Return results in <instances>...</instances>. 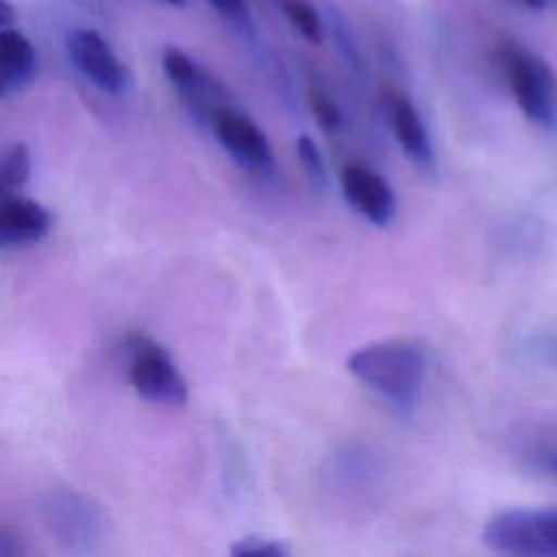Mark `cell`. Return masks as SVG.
Wrapping results in <instances>:
<instances>
[{"label":"cell","mask_w":557,"mask_h":557,"mask_svg":"<svg viewBox=\"0 0 557 557\" xmlns=\"http://www.w3.org/2000/svg\"><path fill=\"white\" fill-rule=\"evenodd\" d=\"M346 368L398 411H411L426 376L424 348L409 339L372 342L357 348Z\"/></svg>","instance_id":"6da1fadb"},{"label":"cell","mask_w":557,"mask_h":557,"mask_svg":"<svg viewBox=\"0 0 557 557\" xmlns=\"http://www.w3.org/2000/svg\"><path fill=\"white\" fill-rule=\"evenodd\" d=\"M500 67L518 109L544 131L557 128V74L540 54L507 41L498 50Z\"/></svg>","instance_id":"7a4b0ae2"},{"label":"cell","mask_w":557,"mask_h":557,"mask_svg":"<svg viewBox=\"0 0 557 557\" xmlns=\"http://www.w3.org/2000/svg\"><path fill=\"white\" fill-rule=\"evenodd\" d=\"M41 516L57 542L72 553H91L107 537V513L91 496L72 487L50 490Z\"/></svg>","instance_id":"3957f363"},{"label":"cell","mask_w":557,"mask_h":557,"mask_svg":"<svg viewBox=\"0 0 557 557\" xmlns=\"http://www.w3.org/2000/svg\"><path fill=\"white\" fill-rule=\"evenodd\" d=\"M483 542L505 555L557 557V507L498 511L485 522Z\"/></svg>","instance_id":"277c9868"},{"label":"cell","mask_w":557,"mask_h":557,"mask_svg":"<svg viewBox=\"0 0 557 557\" xmlns=\"http://www.w3.org/2000/svg\"><path fill=\"white\" fill-rule=\"evenodd\" d=\"M128 381L150 403L181 407L187 403V383L163 346L146 335L133 333L124 342Z\"/></svg>","instance_id":"5b68a950"},{"label":"cell","mask_w":557,"mask_h":557,"mask_svg":"<svg viewBox=\"0 0 557 557\" xmlns=\"http://www.w3.org/2000/svg\"><path fill=\"white\" fill-rule=\"evenodd\" d=\"M70 63L100 91L124 94L131 87V72L117 59L109 41L91 28H72L65 35Z\"/></svg>","instance_id":"8992f818"},{"label":"cell","mask_w":557,"mask_h":557,"mask_svg":"<svg viewBox=\"0 0 557 557\" xmlns=\"http://www.w3.org/2000/svg\"><path fill=\"white\" fill-rule=\"evenodd\" d=\"M209 124L220 146L242 168L259 174H268L274 168L272 148L265 133L246 113L226 104L211 115Z\"/></svg>","instance_id":"52a82bcc"},{"label":"cell","mask_w":557,"mask_h":557,"mask_svg":"<svg viewBox=\"0 0 557 557\" xmlns=\"http://www.w3.org/2000/svg\"><path fill=\"white\" fill-rule=\"evenodd\" d=\"M161 65L168 81L181 91L198 117L209 122L220 107H226L224 87L181 48L168 46L161 54Z\"/></svg>","instance_id":"ba28073f"},{"label":"cell","mask_w":557,"mask_h":557,"mask_svg":"<svg viewBox=\"0 0 557 557\" xmlns=\"http://www.w3.org/2000/svg\"><path fill=\"white\" fill-rule=\"evenodd\" d=\"M339 187L346 202L374 226H387L396 218V196L389 183L363 163L342 168Z\"/></svg>","instance_id":"9c48e42d"},{"label":"cell","mask_w":557,"mask_h":557,"mask_svg":"<svg viewBox=\"0 0 557 557\" xmlns=\"http://www.w3.org/2000/svg\"><path fill=\"white\" fill-rule=\"evenodd\" d=\"M52 226L50 211L30 198L2 196L0 205V246L17 248L39 242Z\"/></svg>","instance_id":"30bf717a"},{"label":"cell","mask_w":557,"mask_h":557,"mask_svg":"<svg viewBox=\"0 0 557 557\" xmlns=\"http://www.w3.org/2000/svg\"><path fill=\"white\" fill-rule=\"evenodd\" d=\"M37 74V52L30 39L17 28H0V91H22Z\"/></svg>","instance_id":"8fae6325"},{"label":"cell","mask_w":557,"mask_h":557,"mask_svg":"<svg viewBox=\"0 0 557 557\" xmlns=\"http://www.w3.org/2000/svg\"><path fill=\"white\" fill-rule=\"evenodd\" d=\"M389 124L392 131L405 150V154L422 170L433 168V146L426 133V126L416 111L413 102L403 94H394L389 98Z\"/></svg>","instance_id":"7c38bea8"},{"label":"cell","mask_w":557,"mask_h":557,"mask_svg":"<svg viewBox=\"0 0 557 557\" xmlns=\"http://www.w3.org/2000/svg\"><path fill=\"white\" fill-rule=\"evenodd\" d=\"M30 176V152L24 144L15 141L4 148L0 159V189L4 196H11Z\"/></svg>","instance_id":"4fadbf2b"},{"label":"cell","mask_w":557,"mask_h":557,"mask_svg":"<svg viewBox=\"0 0 557 557\" xmlns=\"http://www.w3.org/2000/svg\"><path fill=\"white\" fill-rule=\"evenodd\" d=\"M281 11L287 22L313 46H320L324 39V24L318 11L307 0H281Z\"/></svg>","instance_id":"5bb4252c"},{"label":"cell","mask_w":557,"mask_h":557,"mask_svg":"<svg viewBox=\"0 0 557 557\" xmlns=\"http://www.w3.org/2000/svg\"><path fill=\"white\" fill-rule=\"evenodd\" d=\"M296 154H298V161H300L311 187L322 191L329 183V174H326L324 157H322L318 144L309 135H300L296 139Z\"/></svg>","instance_id":"9a60e30c"},{"label":"cell","mask_w":557,"mask_h":557,"mask_svg":"<svg viewBox=\"0 0 557 557\" xmlns=\"http://www.w3.org/2000/svg\"><path fill=\"white\" fill-rule=\"evenodd\" d=\"M228 553L233 557H285L287 546L274 537L246 535V537L237 540Z\"/></svg>","instance_id":"2e32d148"},{"label":"cell","mask_w":557,"mask_h":557,"mask_svg":"<svg viewBox=\"0 0 557 557\" xmlns=\"http://www.w3.org/2000/svg\"><path fill=\"white\" fill-rule=\"evenodd\" d=\"M309 100H311V111H313L318 124L326 133H337L342 128V122H344L339 107L322 91H311Z\"/></svg>","instance_id":"e0dca14e"},{"label":"cell","mask_w":557,"mask_h":557,"mask_svg":"<svg viewBox=\"0 0 557 557\" xmlns=\"http://www.w3.org/2000/svg\"><path fill=\"white\" fill-rule=\"evenodd\" d=\"M211 7L231 22L248 24V7L244 0H209Z\"/></svg>","instance_id":"ac0fdd59"},{"label":"cell","mask_w":557,"mask_h":557,"mask_svg":"<svg viewBox=\"0 0 557 557\" xmlns=\"http://www.w3.org/2000/svg\"><path fill=\"white\" fill-rule=\"evenodd\" d=\"M26 555V546L22 542V537L9 529L2 527L0 529V557H24Z\"/></svg>","instance_id":"d6986e66"},{"label":"cell","mask_w":557,"mask_h":557,"mask_svg":"<svg viewBox=\"0 0 557 557\" xmlns=\"http://www.w3.org/2000/svg\"><path fill=\"white\" fill-rule=\"evenodd\" d=\"M0 26L2 28L13 26V7L9 0H0Z\"/></svg>","instance_id":"ffe728a7"},{"label":"cell","mask_w":557,"mask_h":557,"mask_svg":"<svg viewBox=\"0 0 557 557\" xmlns=\"http://www.w3.org/2000/svg\"><path fill=\"white\" fill-rule=\"evenodd\" d=\"M540 463H542V468H544L546 472L557 474V448H550L548 453H544L542 459H540Z\"/></svg>","instance_id":"44dd1931"},{"label":"cell","mask_w":557,"mask_h":557,"mask_svg":"<svg viewBox=\"0 0 557 557\" xmlns=\"http://www.w3.org/2000/svg\"><path fill=\"white\" fill-rule=\"evenodd\" d=\"M168 4H172V7H183L185 4V0H165Z\"/></svg>","instance_id":"7402d4cb"},{"label":"cell","mask_w":557,"mask_h":557,"mask_svg":"<svg viewBox=\"0 0 557 557\" xmlns=\"http://www.w3.org/2000/svg\"><path fill=\"white\" fill-rule=\"evenodd\" d=\"M548 4H557V0H548Z\"/></svg>","instance_id":"603a6c76"}]
</instances>
